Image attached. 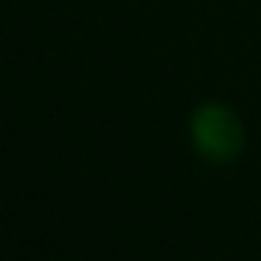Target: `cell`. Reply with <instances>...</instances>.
Masks as SVG:
<instances>
[{
  "label": "cell",
  "instance_id": "6da1fadb",
  "mask_svg": "<svg viewBox=\"0 0 261 261\" xmlns=\"http://www.w3.org/2000/svg\"><path fill=\"white\" fill-rule=\"evenodd\" d=\"M191 135L199 152L208 160H216V163L236 158L244 143V132L239 118L222 104H202L194 113Z\"/></svg>",
  "mask_w": 261,
  "mask_h": 261
}]
</instances>
